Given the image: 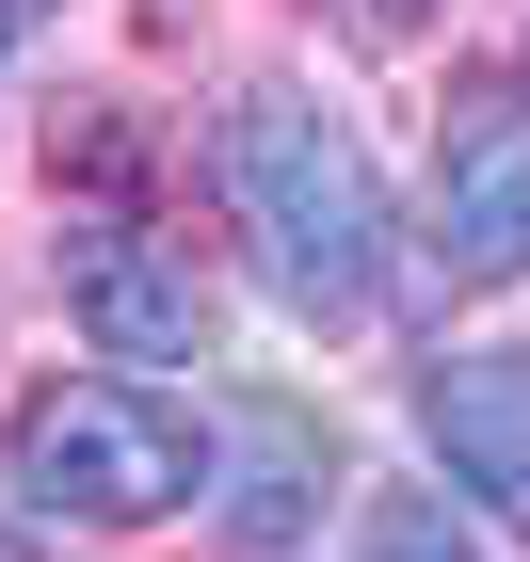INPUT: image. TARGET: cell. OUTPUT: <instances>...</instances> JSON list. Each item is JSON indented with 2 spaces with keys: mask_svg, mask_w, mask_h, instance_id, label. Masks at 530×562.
Returning a JSON list of instances; mask_svg holds the SVG:
<instances>
[{
  "mask_svg": "<svg viewBox=\"0 0 530 562\" xmlns=\"http://www.w3.org/2000/svg\"><path fill=\"white\" fill-rule=\"evenodd\" d=\"M353 562H498V547H466L435 498H370V515H353Z\"/></svg>",
  "mask_w": 530,
  "mask_h": 562,
  "instance_id": "obj_7",
  "label": "cell"
},
{
  "mask_svg": "<svg viewBox=\"0 0 530 562\" xmlns=\"http://www.w3.org/2000/svg\"><path fill=\"white\" fill-rule=\"evenodd\" d=\"M435 258L466 290L530 273V65H466L435 113Z\"/></svg>",
  "mask_w": 530,
  "mask_h": 562,
  "instance_id": "obj_4",
  "label": "cell"
},
{
  "mask_svg": "<svg viewBox=\"0 0 530 562\" xmlns=\"http://www.w3.org/2000/svg\"><path fill=\"white\" fill-rule=\"evenodd\" d=\"M210 467H225V418L145 370H48L0 418V482L33 530H177L210 498Z\"/></svg>",
  "mask_w": 530,
  "mask_h": 562,
  "instance_id": "obj_2",
  "label": "cell"
},
{
  "mask_svg": "<svg viewBox=\"0 0 530 562\" xmlns=\"http://www.w3.org/2000/svg\"><path fill=\"white\" fill-rule=\"evenodd\" d=\"M48 16H65V0H0V48H16V33H48Z\"/></svg>",
  "mask_w": 530,
  "mask_h": 562,
  "instance_id": "obj_9",
  "label": "cell"
},
{
  "mask_svg": "<svg viewBox=\"0 0 530 562\" xmlns=\"http://www.w3.org/2000/svg\"><path fill=\"white\" fill-rule=\"evenodd\" d=\"M338 16H353V33H370V48H402V33H418V16H435V0H338Z\"/></svg>",
  "mask_w": 530,
  "mask_h": 562,
  "instance_id": "obj_8",
  "label": "cell"
},
{
  "mask_svg": "<svg viewBox=\"0 0 530 562\" xmlns=\"http://www.w3.org/2000/svg\"><path fill=\"white\" fill-rule=\"evenodd\" d=\"M210 161H225V210H241V258L273 273L290 322L353 338V322H386V305H402L386 177H370V145H353L306 81H241V97H225V130H210Z\"/></svg>",
  "mask_w": 530,
  "mask_h": 562,
  "instance_id": "obj_1",
  "label": "cell"
},
{
  "mask_svg": "<svg viewBox=\"0 0 530 562\" xmlns=\"http://www.w3.org/2000/svg\"><path fill=\"white\" fill-rule=\"evenodd\" d=\"M48 290H65V322L97 338V370H193V353H210V273L177 258L145 210H65Z\"/></svg>",
  "mask_w": 530,
  "mask_h": 562,
  "instance_id": "obj_3",
  "label": "cell"
},
{
  "mask_svg": "<svg viewBox=\"0 0 530 562\" xmlns=\"http://www.w3.org/2000/svg\"><path fill=\"white\" fill-rule=\"evenodd\" d=\"M418 450H435L498 530H530V338H466L418 370Z\"/></svg>",
  "mask_w": 530,
  "mask_h": 562,
  "instance_id": "obj_5",
  "label": "cell"
},
{
  "mask_svg": "<svg viewBox=\"0 0 530 562\" xmlns=\"http://www.w3.org/2000/svg\"><path fill=\"white\" fill-rule=\"evenodd\" d=\"M225 530L241 547H290V530H322V498H338V418L322 402H225V467H210Z\"/></svg>",
  "mask_w": 530,
  "mask_h": 562,
  "instance_id": "obj_6",
  "label": "cell"
},
{
  "mask_svg": "<svg viewBox=\"0 0 530 562\" xmlns=\"http://www.w3.org/2000/svg\"><path fill=\"white\" fill-rule=\"evenodd\" d=\"M0 562H33V530H0Z\"/></svg>",
  "mask_w": 530,
  "mask_h": 562,
  "instance_id": "obj_10",
  "label": "cell"
}]
</instances>
